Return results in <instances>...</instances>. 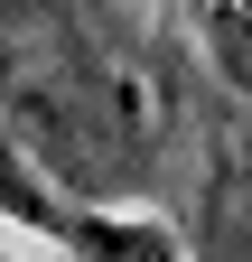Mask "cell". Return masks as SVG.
Instances as JSON below:
<instances>
[{
	"mask_svg": "<svg viewBox=\"0 0 252 262\" xmlns=\"http://www.w3.org/2000/svg\"><path fill=\"white\" fill-rule=\"evenodd\" d=\"M56 244L84 262H187L159 215H56Z\"/></svg>",
	"mask_w": 252,
	"mask_h": 262,
	"instance_id": "cell-1",
	"label": "cell"
}]
</instances>
